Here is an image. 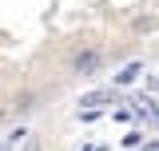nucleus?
<instances>
[{
  "label": "nucleus",
  "mask_w": 159,
  "mask_h": 151,
  "mask_svg": "<svg viewBox=\"0 0 159 151\" xmlns=\"http://www.w3.org/2000/svg\"><path fill=\"white\" fill-rule=\"evenodd\" d=\"M143 151H159V139H155V143H147V147H143Z\"/></svg>",
  "instance_id": "39448f33"
},
{
  "label": "nucleus",
  "mask_w": 159,
  "mask_h": 151,
  "mask_svg": "<svg viewBox=\"0 0 159 151\" xmlns=\"http://www.w3.org/2000/svg\"><path fill=\"white\" fill-rule=\"evenodd\" d=\"M99 64H103V56H99L96 48H84L76 60H72V68H76V76H96Z\"/></svg>",
  "instance_id": "f257e3e1"
},
{
  "label": "nucleus",
  "mask_w": 159,
  "mask_h": 151,
  "mask_svg": "<svg viewBox=\"0 0 159 151\" xmlns=\"http://www.w3.org/2000/svg\"><path fill=\"white\" fill-rule=\"evenodd\" d=\"M135 76H139V64H127V68H123V72L116 76V84H131Z\"/></svg>",
  "instance_id": "7ed1b4c3"
},
{
  "label": "nucleus",
  "mask_w": 159,
  "mask_h": 151,
  "mask_svg": "<svg viewBox=\"0 0 159 151\" xmlns=\"http://www.w3.org/2000/svg\"><path fill=\"white\" fill-rule=\"evenodd\" d=\"M155 123H159V103H155Z\"/></svg>",
  "instance_id": "423d86ee"
},
{
  "label": "nucleus",
  "mask_w": 159,
  "mask_h": 151,
  "mask_svg": "<svg viewBox=\"0 0 159 151\" xmlns=\"http://www.w3.org/2000/svg\"><path fill=\"white\" fill-rule=\"evenodd\" d=\"M107 99H111V92H88L80 99V108H99V103H107Z\"/></svg>",
  "instance_id": "f03ea898"
},
{
  "label": "nucleus",
  "mask_w": 159,
  "mask_h": 151,
  "mask_svg": "<svg viewBox=\"0 0 159 151\" xmlns=\"http://www.w3.org/2000/svg\"><path fill=\"white\" fill-rule=\"evenodd\" d=\"M123 143H127V147H139V143H143V131H127V135H123Z\"/></svg>",
  "instance_id": "20e7f679"
}]
</instances>
